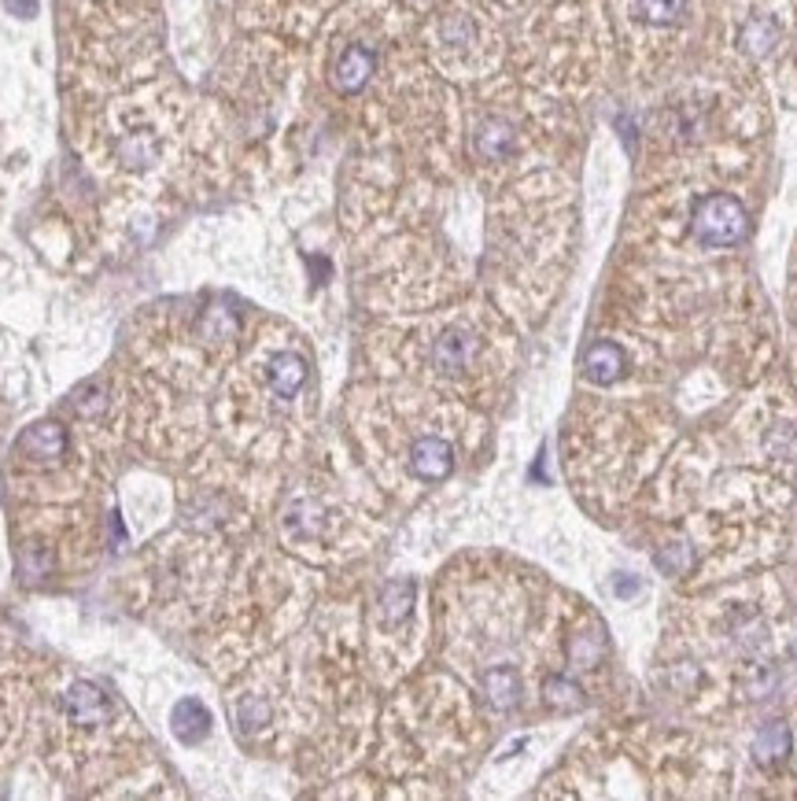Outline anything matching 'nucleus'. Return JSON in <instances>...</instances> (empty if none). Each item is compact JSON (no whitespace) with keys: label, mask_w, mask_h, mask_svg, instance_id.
Masks as SVG:
<instances>
[{"label":"nucleus","mask_w":797,"mask_h":801,"mask_svg":"<svg viewBox=\"0 0 797 801\" xmlns=\"http://www.w3.org/2000/svg\"><path fill=\"white\" fill-rule=\"evenodd\" d=\"M690 233L706 247H735L746 241L749 233V215L742 199L731 193H712L698 199L695 215H690Z\"/></svg>","instance_id":"1"},{"label":"nucleus","mask_w":797,"mask_h":801,"mask_svg":"<svg viewBox=\"0 0 797 801\" xmlns=\"http://www.w3.org/2000/svg\"><path fill=\"white\" fill-rule=\"evenodd\" d=\"M16 455L27 458L30 466H56L63 462L67 455V429L56 426V421H41V426H30L19 436Z\"/></svg>","instance_id":"2"},{"label":"nucleus","mask_w":797,"mask_h":801,"mask_svg":"<svg viewBox=\"0 0 797 801\" xmlns=\"http://www.w3.org/2000/svg\"><path fill=\"white\" fill-rule=\"evenodd\" d=\"M476 355H480V340L473 329H447V333L432 344V367L451 377L465 373L476 362Z\"/></svg>","instance_id":"3"},{"label":"nucleus","mask_w":797,"mask_h":801,"mask_svg":"<svg viewBox=\"0 0 797 801\" xmlns=\"http://www.w3.org/2000/svg\"><path fill=\"white\" fill-rule=\"evenodd\" d=\"M410 473H414L417 480H429V485L447 480L454 473L451 443L440 440V436H421V440L410 447Z\"/></svg>","instance_id":"4"},{"label":"nucleus","mask_w":797,"mask_h":801,"mask_svg":"<svg viewBox=\"0 0 797 801\" xmlns=\"http://www.w3.org/2000/svg\"><path fill=\"white\" fill-rule=\"evenodd\" d=\"M373 70H377V56H373L366 45H347L344 52H340V60L333 64V86L336 92H362L370 86Z\"/></svg>","instance_id":"5"},{"label":"nucleus","mask_w":797,"mask_h":801,"mask_svg":"<svg viewBox=\"0 0 797 801\" xmlns=\"http://www.w3.org/2000/svg\"><path fill=\"white\" fill-rule=\"evenodd\" d=\"M63 705H67L70 721L81 727H100L111 721V705L92 683H75V687L63 694Z\"/></svg>","instance_id":"6"},{"label":"nucleus","mask_w":797,"mask_h":801,"mask_svg":"<svg viewBox=\"0 0 797 801\" xmlns=\"http://www.w3.org/2000/svg\"><path fill=\"white\" fill-rule=\"evenodd\" d=\"M307 359H299L296 351H277L274 359H269L266 367V377H269V388H274L277 399H292L303 392V384H307Z\"/></svg>","instance_id":"7"},{"label":"nucleus","mask_w":797,"mask_h":801,"mask_svg":"<svg viewBox=\"0 0 797 801\" xmlns=\"http://www.w3.org/2000/svg\"><path fill=\"white\" fill-rule=\"evenodd\" d=\"M790 750H794V735L783 721L765 724L754 739V761L760 769H779V764L790 758Z\"/></svg>","instance_id":"8"},{"label":"nucleus","mask_w":797,"mask_h":801,"mask_svg":"<svg viewBox=\"0 0 797 801\" xmlns=\"http://www.w3.org/2000/svg\"><path fill=\"white\" fill-rule=\"evenodd\" d=\"M513 145H518V134H513V126H510L506 119H495V115L480 123L476 134H473L476 156H480V159H491V163L506 159L510 152H513Z\"/></svg>","instance_id":"9"},{"label":"nucleus","mask_w":797,"mask_h":801,"mask_svg":"<svg viewBox=\"0 0 797 801\" xmlns=\"http://www.w3.org/2000/svg\"><path fill=\"white\" fill-rule=\"evenodd\" d=\"M583 373H588V381L602 384V388L620 381V373H624V351L617 344H609V340L588 348V355H583Z\"/></svg>","instance_id":"10"},{"label":"nucleus","mask_w":797,"mask_h":801,"mask_svg":"<svg viewBox=\"0 0 797 801\" xmlns=\"http://www.w3.org/2000/svg\"><path fill=\"white\" fill-rule=\"evenodd\" d=\"M414 580H388L381 587V621L384 624H403L414 609Z\"/></svg>","instance_id":"11"},{"label":"nucleus","mask_w":797,"mask_h":801,"mask_svg":"<svg viewBox=\"0 0 797 801\" xmlns=\"http://www.w3.org/2000/svg\"><path fill=\"white\" fill-rule=\"evenodd\" d=\"M738 45H742V52H746V56H754V60H765V56L779 45V27H776V19L754 16V19H749L746 27H742V38H738Z\"/></svg>","instance_id":"12"},{"label":"nucleus","mask_w":797,"mask_h":801,"mask_svg":"<svg viewBox=\"0 0 797 801\" xmlns=\"http://www.w3.org/2000/svg\"><path fill=\"white\" fill-rule=\"evenodd\" d=\"M207 724H210V716H207V710L196 699H181L178 705H174L170 727H174V735H178L181 742H199L207 735Z\"/></svg>","instance_id":"13"},{"label":"nucleus","mask_w":797,"mask_h":801,"mask_svg":"<svg viewBox=\"0 0 797 801\" xmlns=\"http://www.w3.org/2000/svg\"><path fill=\"white\" fill-rule=\"evenodd\" d=\"M484 694L495 710H513L521 702V676L513 668H491L484 673Z\"/></svg>","instance_id":"14"},{"label":"nucleus","mask_w":797,"mask_h":801,"mask_svg":"<svg viewBox=\"0 0 797 801\" xmlns=\"http://www.w3.org/2000/svg\"><path fill=\"white\" fill-rule=\"evenodd\" d=\"M115 156H119L122 167H130V170H148L151 163L159 159V145H156V137H151V134H130V137H122V140H119Z\"/></svg>","instance_id":"15"},{"label":"nucleus","mask_w":797,"mask_h":801,"mask_svg":"<svg viewBox=\"0 0 797 801\" xmlns=\"http://www.w3.org/2000/svg\"><path fill=\"white\" fill-rule=\"evenodd\" d=\"M543 694H547L550 705H558V710H580V705L588 702L583 699V691H580V683H572L565 676H550Z\"/></svg>","instance_id":"16"},{"label":"nucleus","mask_w":797,"mask_h":801,"mask_svg":"<svg viewBox=\"0 0 797 801\" xmlns=\"http://www.w3.org/2000/svg\"><path fill=\"white\" fill-rule=\"evenodd\" d=\"M683 4L687 0H639V16L653 22V27H668V22L683 16Z\"/></svg>","instance_id":"17"},{"label":"nucleus","mask_w":797,"mask_h":801,"mask_svg":"<svg viewBox=\"0 0 797 801\" xmlns=\"http://www.w3.org/2000/svg\"><path fill=\"white\" fill-rule=\"evenodd\" d=\"M11 16H19V19H33L38 16V0H4Z\"/></svg>","instance_id":"18"}]
</instances>
